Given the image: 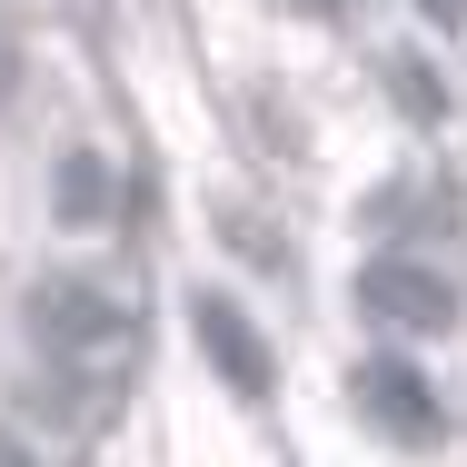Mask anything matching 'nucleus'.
Returning <instances> with one entry per match:
<instances>
[{
  "instance_id": "nucleus-1",
  "label": "nucleus",
  "mask_w": 467,
  "mask_h": 467,
  "mask_svg": "<svg viewBox=\"0 0 467 467\" xmlns=\"http://www.w3.org/2000/svg\"><path fill=\"white\" fill-rule=\"evenodd\" d=\"M30 328H40V348L60 358V378L70 388H119V378L140 368V328H130V308L119 298H99V288L80 279H50L40 298H30Z\"/></svg>"
},
{
  "instance_id": "nucleus-2",
  "label": "nucleus",
  "mask_w": 467,
  "mask_h": 467,
  "mask_svg": "<svg viewBox=\"0 0 467 467\" xmlns=\"http://www.w3.org/2000/svg\"><path fill=\"white\" fill-rule=\"evenodd\" d=\"M358 298H368V318L408 328V338L458 328V288L438 279V269H418V259H368V269H358Z\"/></svg>"
},
{
  "instance_id": "nucleus-5",
  "label": "nucleus",
  "mask_w": 467,
  "mask_h": 467,
  "mask_svg": "<svg viewBox=\"0 0 467 467\" xmlns=\"http://www.w3.org/2000/svg\"><path fill=\"white\" fill-rule=\"evenodd\" d=\"M50 199H60V219H99V209H109V170H99L90 150H70L60 180H50Z\"/></svg>"
},
{
  "instance_id": "nucleus-7",
  "label": "nucleus",
  "mask_w": 467,
  "mask_h": 467,
  "mask_svg": "<svg viewBox=\"0 0 467 467\" xmlns=\"http://www.w3.org/2000/svg\"><path fill=\"white\" fill-rule=\"evenodd\" d=\"M418 10H428V20H467V0H418Z\"/></svg>"
},
{
  "instance_id": "nucleus-4",
  "label": "nucleus",
  "mask_w": 467,
  "mask_h": 467,
  "mask_svg": "<svg viewBox=\"0 0 467 467\" xmlns=\"http://www.w3.org/2000/svg\"><path fill=\"white\" fill-rule=\"evenodd\" d=\"M358 408H368L378 428H398V438H438V398H428L418 368H368L358 378Z\"/></svg>"
},
{
  "instance_id": "nucleus-6",
  "label": "nucleus",
  "mask_w": 467,
  "mask_h": 467,
  "mask_svg": "<svg viewBox=\"0 0 467 467\" xmlns=\"http://www.w3.org/2000/svg\"><path fill=\"white\" fill-rule=\"evenodd\" d=\"M398 99H408L418 119H438V109H448V90H438V70H428V60H398Z\"/></svg>"
},
{
  "instance_id": "nucleus-3",
  "label": "nucleus",
  "mask_w": 467,
  "mask_h": 467,
  "mask_svg": "<svg viewBox=\"0 0 467 467\" xmlns=\"http://www.w3.org/2000/svg\"><path fill=\"white\" fill-rule=\"evenodd\" d=\"M189 318H199V358L229 378L239 398H269V388H279V358H269V338H259V328H249L229 298H199Z\"/></svg>"
}]
</instances>
